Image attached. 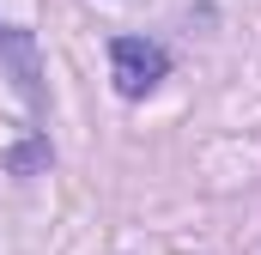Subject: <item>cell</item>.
I'll use <instances>...</instances> for the list:
<instances>
[{
  "mask_svg": "<svg viewBox=\"0 0 261 255\" xmlns=\"http://www.w3.org/2000/svg\"><path fill=\"white\" fill-rule=\"evenodd\" d=\"M164 67H170V55L158 43H146V37H116L110 43V79H116L122 97H146L164 79Z\"/></svg>",
  "mask_w": 261,
  "mask_h": 255,
  "instance_id": "6da1fadb",
  "label": "cell"
}]
</instances>
